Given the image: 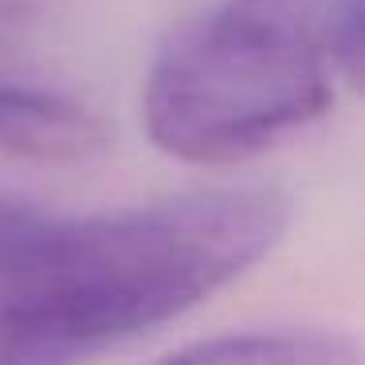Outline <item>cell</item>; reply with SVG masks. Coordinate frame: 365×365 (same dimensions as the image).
I'll use <instances>...</instances> for the list:
<instances>
[{
  "instance_id": "obj_2",
  "label": "cell",
  "mask_w": 365,
  "mask_h": 365,
  "mask_svg": "<svg viewBox=\"0 0 365 365\" xmlns=\"http://www.w3.org/2000/svg\"><path fill=\"white\" fill-rule=\"evenodd\" d=\"M365 0H224L158 56L142 95L153 145L228 165L310 126L361 83Z\"/></svg>"
},
{
  "instance_id": "obj_3",
  "label": "cell",
  "mask_w": 365,
  "mask_h": 365,
  "mask_svg": "<svg viewBox=\"0 0 365 365\" xmlns=\"http://www.w3.org/2000/svg\"><path fill=\"white\" fill-rule=\"evenodd\" d=\"M106 122L56 91L0 83V153L28 161H87L106 150Z\"/></svg>"
},
{
  "instance_id": "obj_1",
  "label": "cell",
  "mask_w": 365,
  "mask_h": 365,
  "mask_svg": "<svg viewBox=\"0 0 365 365\" xmlns=\"http://www.w3.org/2000/svg\"><path fill=\"white\" fill-rule=\"evenodd\" d=\"M275 189H205L87 220L48 216L0 255V365H75L205 302L279 244Z\"/></svg>"
},
{
  "instance_id": "obj_5",
  "label": "cell",
  "mask_w": 365,
  "mask_h": 365,
  "mask_svg": "<svg viewBox=\"0 0 365 365\" xmlns=\"http://www.w3.org/2000/svg\"><path fill=\"white\" fill-rule=\"evenodd\" d=\"M48 224V212L28 200H12V197H0V255L12 252L16 244H24L32 232H40Z\"/></svg>"
},
{
  "instance_id": "obj_4",
  "label": "cell",
  "mask_w": 365,
  "mask_h": 365,
  "mask_svg": "<svg viewBox=\"0 0 365 365\" xmlns=\"http://www.w3.org/2000/svg\"><path fill=\"white\" fill-rule=\"evenodd\" d=\"M153 365H361L357 346L326 330H252L205 338Z\"/></svg>"
},
{
  "instance_id": "obj_6",
  "label": "cell",
  "mask_w": 365,
  "mask_h": 365,
  "mask_svg": "<svg viewBox=\"0 0 365 365\" xmlns=\"http://www.w3.org/2000/svg\"><path fill=\"white\" fill-rule=\"evenodd\" d=\"M36 20H40V9L36 0H0V56L32 36Z\"/></svg>"
}]
</instances>
